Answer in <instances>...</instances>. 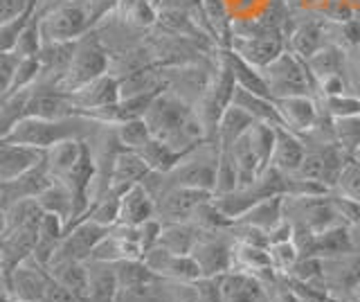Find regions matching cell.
<instances>
[{
	"mask_svg": "<svg viewBox=\"0 0 360 302\" xmlns=\"http://www.w3.org/2000/svg\"><path fill=\"white\" fill-rule=\"evenodd\" d=\"M45 151L16 144L9 140H0V185L14 181L20 174L30 172L43 161Z\"/></svg>",
	"mask_w": 360,
	"mask_h": 302,
	"instance_id": "d6986e66",
	"label": "cell"
},
{
	"mask_svg": "<svg viewBox=\"0 0 360 302\" xmlns=\"http://www.w3.org/2000/svg\"><path fill=\"white\" fill-rule=\"evenodd\" d=\"M358 156H360V153H358Z\"/></svg>",
	"mask_w": 360,
	"mask_h": 302,
	"instance_id": "f907efd6",
	"label": "cell"
},
{
	"mask_svg": "<svg viewBox=\"0 0 360 302\" xmlns=\"http://www.w3.org/2000/svg\"><path fill=\"white\" fill-rule=\"evenodd\" d=\"M43 43L45 41H43V32H41V16L34 12V16L30 18V23L20 32L14 52L18 54V57H39Z\"/></svg>",
	"mask_w": 360,
	"mask_h": 302,
	"instance_id": "b9f144b4",
	"label": "cell"
},
{
	"mask_svg": "<svg viewBox=\"0 0 360 302\" xmlns=\"http://www.w3.org/2000/svg\"><path fill=\"white\" fill-rule=\"evenodd\" d=\"M41 302H77V300L72 298L70 291L63 289V287L52 277V279H50V284H48V289H45L43 298H41Z\"/></svg>",
	"mask_w": 360,
	"mask_h": 302,
	"instance_id": "7dc6e473",
	"label": "cell"
},
{
	"mask_svg": "<svg viewBox=\"0 0 360 302\" xmlns=\"http://www.w3.org/2000/svg\"><path fill=\"white\" fill-rule=\"evenodd\" d=\"M262 75L273 99L290 95H315V82L307 68V61L290 50H284L273 63H268Z\"/></svg>",
	"mask_w": 360,
	"mask_h": 302,
	"instance_id": "52a82bcc",
	"label": "cell"
},
{
	"mask_svg": "<svg viewBox=\"0 0 360 302\" xmlns=\"http://www.w3.org/2000/svg\"><path fill=\"white\" fill-rule=\"evenodd\" d=\"M284 196L286 194H277V196H268L264 201H259L250 210H245L236 221L268 234L284 221Z\"/></svg>",
	"mask_w": 360,
	"mask_h": 302,
	"instance_id": "f1b7e54d",
	"label": "cell"
},
{
	"mask_svg": "<svg viewBox=\"0 0 360 302\" xmlns=\"http://www.w3.org/2000/svg\"><path fill=\"white\" fill-rule=\"evenodd\" d=\"M120 0H68L41 16L43 41H77L115 14Z\"/></svg>",
	"mask_w": 360,
	"mask_h": 302,
	"instance_id": "7a4b0ae2",
	"label": "cell"
},
{
	"mask_svg": "<svg viewBox=\"0 0 360 302\" xmlns=\"http://www.w3.org/2000/svg\"><path fill=\"white\" fill-rule=\"evenodd\" d=\"M115 131V136L120 140V144L124 149H131V151H140L146 142H149L153 136L149 127H146L144 118H138V120H129V122H122V125H115L112 127Z\"/></svg>",
	"mask_w": 360,
	"mask_h": 302,
	"instance_id": "74e56055",
	"label": "cell"
},
{
	"mask_svg": "<svg viewBox=\"0 0 360 302\" xmlns=\"http://www.w3.org/2000/svg\"><path fill=\"white\" fill-rule=\"evenodd\" d=\"M97 127H99L97 122L88 120L84 115H72V118H63V120L22 118L5 140L45 151V149L54 147L56 142H63L70 138L88 140Z\"/></svg>",
	"mask_w": 360,
	"mask_h": 302,
	"instance_id": "277c9868",
	"label": "cell"
},
{
	"mask_svg": "<svg viewBox=\"0 0 360 302\" xmlns=\"http://www.w3.org/2000/svg\"><path fill=\"white\" fill-rule=\"evenodd\" d=\"M304 156H307V142H304V138L284 127H277L275 151H273L270 167H275L277 172L286 176H292V174H297L300 165L304 163Z\"/></svg>",
	"mask_w": 360,
	"mask_h": 302,
	"instance_id": "ffe728a7",
	"label": "cell"
},
{
	"mask_svg": "<svg viewBox=\"0 0 360 302\" xmlns=\"http://www.w3.org/2000/svg\"><path fill=\"white\" fill-rule=\"evenodd\" d=\"M232 271L252 273L259 277L277 275L266 246L248 244V241H239V239H234V248H232Z\"/></svg>",
	"mask_w": 360,
	"mask_h": 302,
	"instance_id": "603a6c76",
	"label": "cell"
},
{
	"mask_svg": "<svg viewBox=\"0 0 360 302\" xmlns=\"http://www.w3.org/2000/svg\"><path fill=\"white\" fill-rule=\"evenodd\" d=\"M225 48L234 50L241 59L252 63L255 68L264 70L268 63H273L286 50V37L284 32L266 30L252 37H230Z\"/></svg>",
	"mask_w": 360,
	"mask_h": 302,
	"instance_id": "7c38bea8",
	"label": "cell"
},
{
	"mask_svg": "<svg viewBox=\"0 0 360 302\" xmlns=\"http://www.w3.org/2000/svg\"><path fill=\"white\" fill-rule=\"evenodd\" d=\"M232 104H236V106H241L243 111H248V113H250L257 122H268V125L281 127L273 97L257 95V93H250V91H245V88L236 86L234 97H232Z\"/></svg>",
	"mask_w": 360,
	"mask_h": 302,
	"instance_id": "836d02e7",
	"label": "cell"
},
{
	"mask_svg": "<svg viewBox=\"0 0 360 302\" xmlns=\"http://www.w3.org/2000/svg\"><path fill=\"white\" fill-rule=\"evenodd\" d=\"M18 61H20V57H18L14 50L0 52V97L9 95L11 86H14Z\"/></svg>",
	"mask_w": 360,
	"mask_h": 302,
	"instance_id": "bcb514c9",
	"label": "cell"
},
{
	"mask_svg": "<svg viewBox=\"0 0 360 302\" xmlns=\"http://www.w3.org/2000/svg\"><path fill=\"white\" fill-rule=\"evenodd\" d=\"M151 174L149 165L144 163V158L138 151L122 149L110 167V178H108V192L112 194H124L133 185L142 183L146 176Z\"/></svg>",
	"mask_w": 360,
	"mask_h": 302,
	"instance_id": "ac0fdd59",
	"label": "cell"
},
{
	"mask_svg": "<svg viewBox=\"0 0 360 302\" xmlns=\"http://www.w3.org/2000/svg\"><path fill=\"white\" fill-rule=\"evenodd\" d=\"M284 219L292 226L295 241H304L329 228L342 226L345 219L338 212L333 194H313V196H284Z\"/></svg>",
	"mask_w": 360,
	"mask_h": 302,
	"instance_id": "5b68a950",
	"label": "cell"
},
{
	"mask_svg": "<svg viewBox=\"0 0 360 302\" xmlns=\"http://www.w3.org/2000/svg\"><path fill=\"white\" fill-rule=\"evenodd\" d=\"M273 277H259L243 271H230L219 277V302H273L268 282Z\"/></svg>",
	"mask_w": 360,
	"mask_h": 302,
	"instance_id": "9a60e30c",
	"label": "cell"
},
{
	"mask_svg": "<svg viewBox=\"0 0 360 302\" xmlns=\"http://www.w3.org/2000/svg\"><path fill=\"white\" fill-rule=\"evenodd\" d=\"M304 61H307V68L313 77V82H320L324 77H331V75H349L352 54L342 50L340 46H335V43H326L324 48H320Z\"/></svg>",
	"mask_w": 360,
	"mask_h": 302,
	"instance_id": "cb8c5ba5",
	"label": "cell"
},
{
	"mask_svg": "<svg viewBox=\"0 0 360 302\" xmlns=\"http://www.w3.org/2000/svg\"><path fill=\"white\" fill-rule=\"evenodd\" d=\"M34 12H37V5H32L30 9H25V12L18 14L16 18H9V20H3V23H0V52H9V50L16 48V41L20 37V32L30 23Z\"/></svg>",
	"mask_w": 360,
	"mask_h": 302,
	"instance_id": "ee69618b",
	"label": "cell"
},
{
	"mask_svg": "<svg viewBox=\"0 0 360 302\" xmlns=\"http://www.w3.org/2000/svg\"><path fill=\"white\" fill-rule=\"evenodd\" d=\"M144 122L153 138L167 142L169 147L180 153H187L191 147L207 140L205 127H202L194 104H189L187 99L169 91V88H162L153 97V102L144 113Z\"/></svg>",
	"mask_w": 360,
	"mask_h": 302,
	"instance_id": "6da1fadb",
	"label": "cell"
},
{
	"mask_svg": "<svg viewBox=\"0 0 360 302\" xmlns=\"http://www.w3.org/2000/svg\"><path fill=\"white\" fill-rule=\"evenodd\" d=\"M331 192L360 203V156H349Z\"/></svg>",
	"mask_w": 360,
	"mask_h": 302,
	"instance_id": "f35d334b",
	"label": "cell"
},
{
	"mask_svg": "<svg viewBox=\"0 0 360 302\" xmlns=\"http://www.w3.org/2000/svg\"><path fill=\"white\" fill-rule=\"evenodd\" d=\"M200 234L202 232L194 223H162V232H160V239H158V246H162V248L178 253V255H191Z\"/></svg>",
	"mask_w": 360,
	"mask_h": 302,
	"instance_id": "d6a6232c",
	"label": "cell"
},
{
	"mask_svg": "<svg viewBox=\"0 0 360 302\" xmlns=\"http://www.w3.org/2000/svg\"><path fill=\"white\" fill-rule=\"evenodd\" d=\"M219 158H221L219 144L212 140H202L200 144H196V147H191L187 153H183V158L176 163L172 172H167V174L151 172L142 183L146 185V189H149L151 194L167 185L202 189V192L214 194Z\"/></svg>",
	"mask_w": 360,
	"mask_h": 302,
	"instance_id": "3957f363",
	"label": "cell"
},
{
	"mask_svg": "<svg viewBox=\"0 0 360 302\" xmlns=\"http://www.w3.org/2000/svg\"><path fill=\"white\" fill-rule=\"evenodd\" d=\"M318 102H320L322 113L329 115L331 120L360 115V95L358 93H345V95H335V97H318Z\"/></svg>",
	"mask_w": 360,
	"mask_h": 302,
	"instance_id": "60d3db41",
	"label": "cell"
},
{
	"mask_svg": "<svg viewBox=\"0 0 360 302\" xmlns=\"http://www.w3.org/2000/svg\"><path fill=\"white\" fill-rule=\"evenodd\" d=\"M349 68H360V50L352 54V61H349Z\"/></svg>",
	"mask_w": 360,
	"mask_h": 302,
	"instance_id": "681fc988",
	"label": "cell"
},
{
	"mask_svg": "<svg viewBox=\"0 0 360 302\" xmlns=\"http://www.w3.org/2000/svg\"><path fill=\"white\" fill-rule=\"evenodd\" d=\"M48 271L63 289L70 291L77 302H86V296H88V266H86V262L52 260Z\"/></svg>",
	"mask_w": 360,
	"mask_h": 302,
	"instance_id": "83f0119b",
	"label": "cell"
},
{
	"mask_svg": "<svg viewBox=\"0 0 360 302\" xmlns=\"http://www.w3.org/2000/svg\"><path fill=\"white\" fill-rule=\"evenodd\" d=\"M144 264L151 268V271L169 279V282H178V284H194L202 277L200 268L196 264V260L191 255H178L162 248V246H153L151 251L144 253Z\"/></svg>",
	"mask_w": 360,
	"mask_h": 302,
	"instance_id": "4fadbf2b",
	"label": "cell"
},
{
	"mask_svg": "<svg viewBox=\"0 0 360 302\" xmlns=\"http://www.w3.org/2000/svg\"><path fill=\"white\" fill-rule=\"evenodd\" d=\"M138 153L144 158V163L149 165V170H151V172H158V174L172 172L174 167H176V163H178L180 158H183V153L176 151V149H172L167 142L158 140V138H151Z\"/></svg>",
	"mask_w": 360,
	"mask_h": 302,
	"instance_id": "d590c367",
	"label": "cell"
},
{
	"mask_svg": "<svg viewBox=\"0 0 360 302\" xmlns=\"http://www.w3.org/2000/svg\"><path fill=\"white\" fill-rule=\"evenodd\" d=\"M155 199V217L162 223H189L194 212L214 194L202 189L167 185L151 194Z\"/></svg>",
	"mask_w": 360,
	"mask_h": 302,
	"instance_id": "9c48e42d",
	"label": "cell"
},
{
	"mask_svg": "<svg viewBox=\"0 0 360 302\" xmlns=\"http://www.w3.org/2000/svg\"><path fill=\"white\" fill-rule=\"evenodd\" d=\"M39 206L43 208V212H50V215H56L59 219L65 221V226H70L77 219V208H75V196L68 189V185L63 181H56L52 178V183L43 189L39 194Z\"/></svg>",
	"mask_w": 360,
	"mask_h": 302,
	"instance_id": "4dcf8cb0",
	"label": "cell"
},
{
	"mask_svg": "<svg viewBox=\"0 0 360 302\" xmlns=\"http://www.w3.org/2000/svg\"><path fill=\"white\" fill-rule=\"evenodd\" d=\"M275 108L281 127L297 133V136H307L320 120V102L315 95L279 97L275 99Z\"/></svg>",
	"mask_w": 360,
	"mask_h": 302,
	"instance_id": "2e32d148",
	"label": "cell"
},
{
	"mask_svg": "<svg viewBox=\"0 0 360 302\" xmlns=\"http://www.w3.org/2000/svg\"><path fill=\"white\" fill-rule=\"evenodd\" d=\"M329 41V20L324 16L311 14L309 18H292L286 32V50L297 54L300 59H309Z\"/></svg>",
	"mask_w": 360,
	"mask_h": 302,
	"instance_id": "5bb4252c",
	"label": "cell"
},
{
	"mask_svg": "<svg viewBox=\"0 0 360 302\" xmlns=\"http://www.w3.org/2000/svg\"><path fill=\"white\" fill-rule=\"evenodd\" d=\"M68 95H70L79 115H86V113H90V111L110 106V104H115L122 99L120 80L112 73L101 75V77H97V80L88 82L86 86L77 88V91L68 93Z\"/></svg>",
	"mask_w": 360,
	"mask_h": 302,
	"instance_id": "e0dca14e",
	"label": "cell"
},
{
	"mask_svg": "<svg viewBox=\"0 0 360 302\" xmlns=\"http://www.w3.org/2000/svg\"><path fill=\"white\" fill-rule=\"evenodd\" d=\"M239 187V176H236V167L230 158L228 151H221L219 158V172H217V187H214V196L230 194Z\"/></svg>",
	"mask_w": 360,
	"mask_h": 302,
	"instance_id": "f6af8a7d",
	"label": "cell"
},
{
	"mask_svg": "<svg viewBox=\"0 0 360 302\" xmlns=\"http://www.w3.org/2000/svg\"><path fill=\"white\" fill-rule=\"evenodd\" d=\"M84 217L93 219L95 223L104 228H115L120 223V194L106 192L104 196H99L93 206L88 208Z\"/></svg>",
	"mask_w": 360,
	"mask_h": 302,
	"instance_id": "ab89813d",
	"label": "cell"
},
{
	"mask_svg": "<svg viewBox=\"0 0 360 302\" xmlns=\"http://www.w3.org/2000/svg\"><path fill=\"white\" fill-rule=\"evenodd\" d=\"M219 59L228 65V70L232 73L234 82L239 88H245V91L250 93H257V95H264V97H270V91L264 82V75L259 68H255L252 63H248L245 59H241L239 54L230 48H221L219 50Z\"/></svg>",
	"mask_w": 360,
	"mask_h": 302,
	"instance_id": "484cf974",
	"label": "cell"
},
{
	"mask_svg": "<svg viewBox=\"0 0 360 302\" xmlns=\"http://www.w3.org/2000/svg\"><path fill=\"white\" fill-rule=\"evenodd\" d=\"M50 271L41 266L30 255L25 262H20L5 279H0V289L16 302H41L45 289L50 284Z\"/></svg>",
	"mask_w": 360,
	"mask_h": 302,
	"instance_id": "30bf717a",
	"label": "cell"
},
{
	"mask_svg": "<svg viewBox=\"0 0 360 302\" xmlns=\"http://www.w3.org/2000/svg\"><path fill=\"white\" fill-rule=\"evenodd\" d=\"M255 122L257 120L248 113V111H243L241 106H236V104H230L228 108L223 111V115H221L219 125H217V136H214V142L219 144L221 151L230 149L232 144L255 125Z\"/></svg>",
	"mask_w": 360,
	"mask_h": 302,
	"instance_id": "f546056e",
	"label": "cell"
},
{
	"mask_svg": "<svg viewBox=\"0 0 360 302\" xmlns=\"http://www.w3.org/2000/svg\"><path fill=\"white\" fill-rule=\"evenodd\" d=\"M84 149H86V140H79V138L56 142L54 147L45 149L43 163H45V167H48L50 176L63 178L77 165V161L82 158Z\"/></svg>",
	"mask_w": 360,
	"mask_h": 302,
	"instance_id": "1f68e13d",
	"label": "cell"
},
{
	"mask_svg": "<svg viewBox=\"0 0 360 302\" xmlns=\"http://www.w3.org/2000/svg\"><path fill=\"white\" fill-rule=\"evenodd\" d=\"M268 253H270V262H273L275 273L279 275H286L295 262L302 257L300 253V246L295 239H284V241H273L268 246Z\"/></svg>",
	"mask_w": 360,
	"mask_h": 302,
	"instance_id": "7bdbcfd3",
	"label": "cell"
},
{
	"mask_svg": "<svg viewBox=\"0 0 360 302\" xmlns=\"http://www.w3.org/2000/svg\"><path fill=\"white\" fill-rule=\"evenodd\" d=\"M333 125V138L347 156L360 153V115L352 118H338L331 120Z\"/></svg>",
	"mask_w": 360,
	"mask_h": 302,
	"instance_id": "8d00e7d4",
	"label": "cell"
},
{
	"mask_svg": "<svg viewBox=\"0 0 360 302\" xmlns=\"http://www.w3.org/2000/svg\"><path fill=\"white\" fill-rule=\"evenodd\" d=\"M106 73H110V52L99 37V30H93L75 41L68 70L54 88H59L61 93H72Z\"/></svg>",
	"mask_w": 360,
	"mask_h": 302,
	"instance_id": "8992f818",
	"label": "cell"
},
{
	"mask_svg": "<svg viewBox=\"0 0 360 302\" xmlns=\"http://www.w3.org/2000/svg\"><path fill=\"white\" fill-rule=\"evenodd\" d=\"M30 88L0 97V140H5L22 118H27Z\"/></svg>",
	"mask_w": 360,
	"mask_h": 302,
	"instance_id": "e575fe53",
	"label": "cell"
},
{
	"mask_svg": "<svg viewBox=\"0 0 360 302\" xmlns=\"http://www.w3.org/2000/svg\"><path fill=\"white\" fill-rule=\"evenodd\" d=\"M52 183L48 167L41 161L30 172L20 174L14 181L3 185V201H20V199H39V194Z\"/></svg>",
	"mask_w": 360,
	"mask_h": 302,
	"instance_id": "4316f807",
	"label": "cell"
},
{
	"mask_svg": "<svg viewBox=\"0 0 360 302\" xmlns=\"http://www.w3.org/2000/svg\"><path fill=\"white\" fill-rule=\"evenodd\" d=\"M232 248H234V234L230 228L202 232L191 257L196 260L202 277H221L232 271Z\"/></svg>",
	"mask_w": 360,
	"mask_h": 302,
	"instance_id": "ba28073f",
	"label": "cell"
},
{
	"mask_svg": "<svg viewBox=\"0 0 360 302\" xmlns=\"http://www.w3.org/2000/svg\"><path fill=\"white\" fill-rule=\"evenodd\" d=\"M108 230L110 228L99 226V223H95L88 217L77 219L65 228V234L52 260H77V262L90 260V255L97 248V244L108 234Z\"/></svg>",
	"mask_w": 360,
	"mask_h": 302,
	"instance_id": "8fae6325",
	"label": "cell"
},
{
	"mask_svg": "<svg viewBox=\"0 0 360 302\" xmlns=\"http://www.w3.org/2000/svg\"><path fill=\"white\" fill-rule=\"evenodd\" d=\"M155 217V199L144 183L133 185L120 196V226L138 228Z\"/></svg>",
	"mask_w": 360,
	"mask_h": 302,
	"instance_id": "44dd1931",
	"label": "cell"
},
{
	"mask_svg": "<svg viewBox=\"0 0 360 302\" xmlns=\"http://www.w3.org/2000/svg\"><path fill=\"white\" fill-rule=\"evenodd\" d=\"M65 228L68 226L63 219H59L56 215H50V212H43V219L39 223V232H37V244H34V253H32V257L41 266H45V268L50 266L52 257L65 234Z\"/></svg>",
	"mask_w": 360,
	"mask_h": 302,
	"instance_id": "d4e9b609",
	"label": "cell"
},
{
	"mask_svg": "<svg viewBox=\"0 0 360 302\" xmlns=\"http://www.w3.org/2000/svg\"><path fill=\"white\" fill-rule=\"evenodd\" d=\"M5 228H7V206L3 196H0V237L5 234Z\"/></svg>",
	"mask_w": 360,
	"mask_h": 302,
	"instance_id": "c3c4849f",
	"label": "cell"
},
{
	"mask_svg": "<svg viewBox=\"0 0 360 302\" xmlns=\"http://www.w3.org/2000/svg\"><path fill=\"white\" fill-rule=\"evenodd\" d=\"M88 266V296L86 302H115L120 282L112 262L86 260Z\"/></svg>",
	"mask_w": 360,
	"mask_h": 302,
	"instance_id": "7402d4cb",
	"label": "cell"
}]
</instances>
